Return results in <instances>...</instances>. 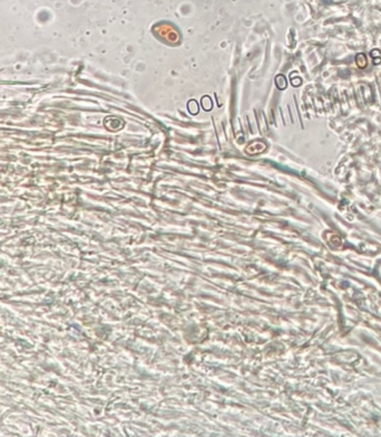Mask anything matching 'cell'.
<instances>
[{
	"label": "cell",
	"instance_id": "2",
	"mask_svg": "<svg viewBox=\"0 0 381 437\" xmlns=\"http://www.w3.org/2000/svg\"><path fill=\"white\" fill-rule=\"evenodd\" d=\"M188 108H190V112L192 113H197L198 112V106H197V103L194 101V100H192V102L189 103V106H188Z\"/></svg>",
	"mask_w": 381,
	"mask_h": 437
},
{
	"label": "cell",
	"instance_id": "1",
	"mask_svg": "<svg viewBox=\"0 0 381 437\" xmlns=\"http://www.w3.org/2000/svg\"><path fill=\"white\" fill-rule=\"evenodd\" d=\"M276 85H278V88L280 90H284L286 88V80H285V78L282 75H280L276 78Z\"/></svg>",
	"mask_w": 381,
	"mask_h": 437
}]
</instances>
